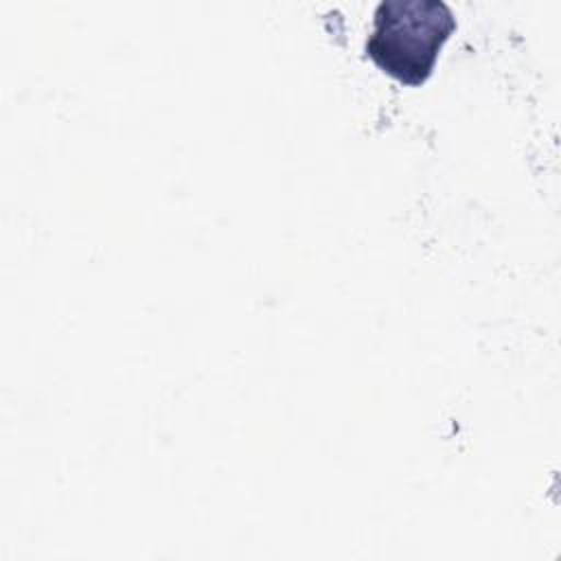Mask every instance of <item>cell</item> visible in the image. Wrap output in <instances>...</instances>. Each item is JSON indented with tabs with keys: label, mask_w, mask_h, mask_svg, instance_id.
<instances>
[{
	"label": "cell",
	"mask_w": 561,
	"mask_h": 561,
	"mask_svg": "<svg viewBox=\"0 0 561 561\" xmlns=\"http://www.w3.org/2000/svg\"><path fill=\"white\" fill-rule=\"evenodd\" d=\"M454 28V13L440 0H383L375 9L366 55L397 81L421 85Z\"/></svg>",
	"instance_id": "cell-1"
}]
</instances>
